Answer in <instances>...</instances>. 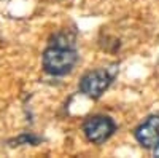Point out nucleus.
Returning <instances> with one entry per match:
<instances>
[{"label":"nucleus","mask_w":159,"mask_h":158,"mask_svg":"<svg viewBox=\"0 0 159 158\" xmlns=\"http://www.w3.org/2000/svg\"><path fill=\"white\" fill-rule=\"evenodd\" d=\"M43 69L49 75H67L73 70L78 62V53L73 48V43H69V37L61 42H54L49 45L42 56Z\"/></svg>","instance_id":"f257e3e1"},{"label":"nucleus","mask_w":159,"mask_h":158,"mask_svg":"<svg viewBox=\"0 0 159 158\" xmlns=\"http://www.w3.org/2000/svg\"><path fill=\"white\" fill-rule=\"evenodd\" d=\"M116 131V125L110 117L94 115L83 123V133L86 139L92 144H103L108 141Z\"/></svg>","instance_id":"f03ea898"},{"label":"nucleus","mask_w":159,"mask_h":158,"mask_svg":"<svg viewBox=\"0 0 159 158\" xmlns=\"http://www.w3.org/2000/svg\"><path fill=\"white\" fill-rule=\"evenodd\" d=\"M113 82V75L107 69H96L84 74L80 80V89L88 98L99 99Z\"/></svg>","instance_id":"7ed1b4c3"},{"label":"nucleus","mask_w":159,"mask_h":158,"mask_svg":"<svg viewBox=\"0 0 159 158\" xmlns=\"http://www.w3.org/2000/svg\"><path fill=\"white\" fill-rule=\"evenodd\" d=\"M134 136L142 147L154 149V146L159 142V115H150L135 128Z\"/></svg>","instance_id":"20e7f679"},{"label":"nucleus","mask_w":159,"mask_h":158,"mask_svg":"<svg viewBox=\"0 0 159 158\" xmlns=\"http://www.w3.org/2000/svg\"><path fill=\"white\" fill-rule=\"evenodd\" d=\"M13 142H16V144H13V146H24V144H38V137L35 136H30V134H22L19 137H16Z\"/></svg>","instance_id":"39448f33"},{"label":"nucleus","mask_w":159,"mask_h":158,"mask_svg":"<svg viewBox=\"0 0 159 158\" xmlns=\"http://www.w3.org/2000/svg\"><path fill=\"white\" fill-rule=\"evenodd\" d=\"M153 152H154V156H159V142L154 146V149H153Z\"/></svg>","instance_id":"423d86ee"}]
</instances>
